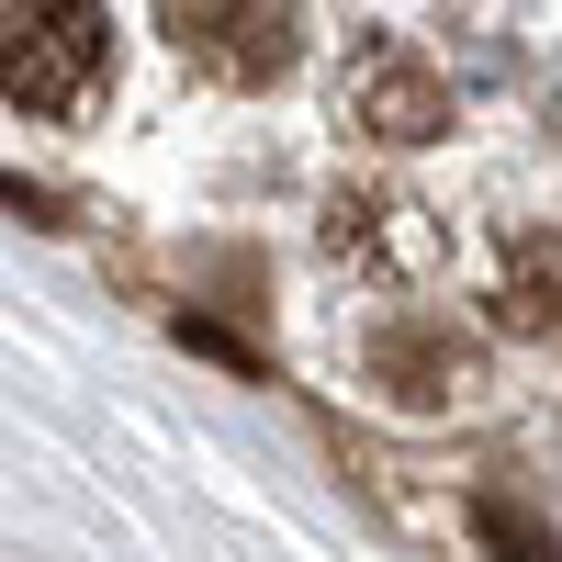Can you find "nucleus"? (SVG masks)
<instances>
[{"label": "nucleus", "instance_id": "nucleus-6", "mask_svg": "<svg viewBox=\"0 0 562 562\" xmlns=\"http://www.w3.org/2000/svg\"><path fill=\"white\" fill-rule=\"evenodd\" d=\"M473 529H484V540H495L506 562H562V540L518 518V495H473Z\"/></svg>", "mask_w": 562, "mask_h": 562}, {"label": "nucleus", "instance_id": "nucleus-1", "mask_svg": "<svg viewBox=\"0 0 562 562\" xmlns=\"http://www.w3.org/2000/svg\"><path fill=\"white\" fill-rule=\"evenodd\" d=\"M113 79V12L102 0H0V102L68 124Z\"/></svg>", "mask_w": 562, "mask_h": 562}, {"label": "nucleus", "instance_id": "nucleus-2", "mask_svg": "<svg viewBox=\"0 0 562 562\" xmlns=\"http://www.w3.org/2000/svg\"><path fill=\"white\" fill-rule=\"evenodd\" d=\"M158 23H169V45H180L192 68L237 79V90H270L281 68L304 57L293 0H158Z\"/></svg>", "mask_w": 562, "mask_h": 562}, {"label": "nucleus", "instance_id": "nucleus-5", "mask_svg": "<svg viewBox=\"0 0 562 562\" xmlns=\"http://www.w3.org/2000/svg\"><path fill=\"white\" fill-rule=\"evenodd\" d=\"M495 315L518 326V338H562V237H518V248H506Z\"/></svg>", "mask_w": 562, "mask_h": 562}, {"label": "nucleus", "instance_id": "nucleus-3", "mask_svg": "<svg viewBox=\"0 0 562 562\" xmlns=\"http://www.w3.org/2000/svg\"><path fill=\"white\" fill-rule=\"evenodd\" d=\"M360 371H371L405 416H439V405H461V394L484 383V360H473V338H450V315H394V326H371V338H360Z\"/></svg>", "mask_w": 562, "mask_h": 562}, {"label": "nucleus", "instance_id": "nucleus-4", "mask_svg": "<svg viewBox=\"0 0 562 562\" xmlns=\"http://www.w3.org/2000/svg\"><path fill=\"white\" fill-rule=\"evenodd\" d=\"M349 113H360V135H383V147H428L450 124V79L416 68V57H371L349 79Z\"/></svg>", "mask_w": 562, "mask_h": 562}]
</instances>
